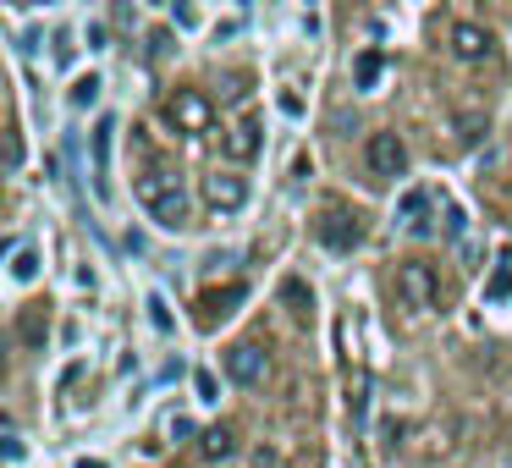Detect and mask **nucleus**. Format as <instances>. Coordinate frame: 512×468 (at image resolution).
Masks as SVG:
<instances>
[{
	"mask_svg": "<svg viewBox=\"0 0 512 468\" xmlns=\"http://www.w3.org/2000/svg\"><path fill=\"white\" fill-rule=\"evenodd\" d=\"M204 199L215 204V210H243L248 204V182L243 177H232V171H215V177H204Z\"/></svg>",
	"mask_w": 512,
	"mask_h": 468,
	"instance_id": "obj_6",
	"label": "nucleus"
},
{
	"mask_svg": "<svg viewBox=\"0 0 512 468\" xmlns=\"http://www.w3.org/2000/svg\"><path fill=\"white\" fill-rule=\"evenodd\" d=\"M78 468H105V463H100V457H83V463H78Z\"/></svg>",
	"mask_w": 512,
	"mask_h": 468,
	"instance_id": "obj_17",
	"label": "nucleus"
},
{
	"mask_svg": "<svg viewBox=\"0 0 512 468\" xmlns=\"http://www.w3.org/2000/svg\"><path fill=\"white\" fill-rule=\"evenodd\" d=\"M226 155H232V160H254L259 155V122H254V116H243V122H237L232 127V133H226Z\"/></svg>",
	"mask_w": 512,
	"mask_h": 468,
	"instance_id": "obj_9",
	"label": "nucleus"
},
{
	"mask_svg": "<svg viewBox=\"0 0 512 468\" xmlns=\"http://www.w3.org/2000/svg\"><path fill=\"white\" fill-rule=\"evenodd\" d=\"M243 298H248V287L232 281V287H221V292H204L199 309H204V320H215V314H232V303H243Z\"/></svg>",
	"mask_w": 512,
	"mask_h": 468,
	"instance_id": "obj_11",
	"label": "nucleus"
},
{
	"mask_svg": "<svg viewBox=\"0 0 512 468\" xmlns=\"http://www.w3.org/2000/svg\"><path fill=\"white\" fill-rule=\"evenodd\" d=\"M94 94H100V83H94V78H83L78 89H72V105H94Z\"/></svg>",
	"mask_w": 512,
	"mask_h": 468,
	"instance_id": "obj_16",
	"label": "nucleus"
},
{
	"mask_svg": "<svg viewBox=\"0 0 512 468\" xmlns=\"http://www.w3.org/2000/svg\"><path fill=\"white\" fill-rule=\"evenodd\" d=\"M281 292H287V298L298 303V314H309V292H303V281H298V276H292V281H287V287H281Z\"/></svg>",
	"mask_w": 512,
	"mask_h": 468,
	"instance_id": "obj_15",
	"label": "nucleus"
},
{
	"mask_svg": "<svg viewBox=\"0 0 512 468\" xmlns=\"http://www.w3.org/2000/svg\"><path fill=\"white\" fill-rule=\"evenodd\" d=\"M452 50L463 61H485L490 56V34H485V28H474V23H457L452 28Z\"/></svg>",
	"mask_w": 512,
	"mask_h": 468,
	"instance_id": "obj_8",
	"label": "nucleus"
},
{
	"mask_svg": "<svg viewBox=\"0 0 512 468\" xmlns=\"http://www.w3.org/2000/svg\"><path fill=\"white\" fill-rule=\"evenodd\" d=\"M364 232H369L364 215H358V210H336V204H331V210H320V221H314V237H320L331 254H353V248L364 243Z\"/></svg>",
	"mask_w": 512,
	"mask_h": 468,
	"instance_id": "obj_3",
	"label": "nucleus"
},
{
	"mask_svg": "<svg viewBox=\"0 0 512 468\" xmlns=\"http://www.w3.org/2000/svg\"><path fill=\"white\" fill-rule=\"evenodd\" d=\"M171 122H177L182 133H204V127H210V100L193 94V89H182L177 100H171Z\"/></svg>",
	"mask_w": 512,
	"mask_h": 468,
	"instance_id": "obj_7",
	"label": "nucleus"
},
{
	"mask_svg": "<svg viewBox=\"0 0 512 468\" xmlns=\"http://www.w3.org/2000/svg\"><path fill=\"white\" fill-rule=\"evenodd\" d=\"M34 6H45V0H34Z\"/></svg>",
	"mask_w": 512,
	"mask_h": 468,
	"instance_id": "obj_19",
	"label": "nucleus"
},
{
	"mask_svg": "<svg viewBox=\"0 0 512 468\" xmlns=\"http://www.w3.org/2000/svg\"><path fill=\"white\" fill-rule=\"evenodd\" d=\"M138 204H144L160 226H171V232L188 226V193H182V182L171 177V171H144V177H138Z\"/></svg>",
	"mask_w": 512,
	"mask_h": 468,
	"instance_id": "obj_1",
	"label": "nucleus"
},
{
	"mask_svg": "<svg viewBox=\"0 0 512 468\" xmlns=\"http://www.w3.org/2000/svg\"><path fill=\"white\" fill-rule=\"evenodd\" d=\"M204 457H215V463L237 457V430H232V424H215V430H204Z\"/></svg>",
	"mask_w": 512,
	"mask_h": 468,
	"instance_id": "obj_12",
	"label": "nucleus"
},
{
	"mask_svg": "<svg viewBox=\"0 0 512 468\" xmlns=\"http://www.w3.org/2000/svg\"><path fill=\"white\" fill-rule=\"evenodd\" d=\"M17 331H23V342L28 347H39L50 336V314H45V303H28V314H23V325H17Z\"/></svg>",
	"mask_w": 512,
	"mask_h": 468,
	"instance_id": "obj_13",
	"label": "nucleus"
},
{
	"mask_svg": "<svg viewBox=\"0 0 512 468\" xmlns=\"http://www.w3.org/2000/svg\"><path fill=\"white\" fill-rule=\"evenodd\" d=\"M424 215H430V193H424V188H413V193H408V199H402V210H397V221H402V226H408V232H413V237H424V232H430V221H424Z\"/></svg>",
	"mask_w": 512,
	"mask_h": 468,
	"instance_id": "obj_10",
	"label": "nucleus"
},
{
	"mask_svg": "<svg viewBox=\"0 0 512 468\" xmlns=\"http://www.w3.org/2000/svg\"><path fill=\"white\" fill-rule=\"evenodd\" d=\"M364 166H369V177H375V182L402 177V171H408V144H402L397 133H369V144H364Z\"/></svg>",
	"mask_w": 512,
	"mask_h": 468,
	"instance_id": "obj_4",
	"label": "nucleus"
},
{
	"mask_svg": "<svg viewBox=\"0 0 512 468\" xmlns=\"http://www.w3.org/2000/svg\"><path fill=\"white\" fill-rule=\"evenodd\" d=\"M155 6H166V0H155Z\"/></svg>",
	"mask_w": 512,
	"mask_h": 468,
	"instance_id": "obj_18",
	"label": "nucleus"
},
{
	"mask_svg": "<svg viewBox=\"0 0 512 468\" xmlns=\"http://www.w3.org/2000/svg\"><path fill=\"white\" fill-rule=\"evenodd\" d=\"M375 78H380V56L369 50V56H358V89H369Z\"/></svg>",
	"mask_w": 512,
	"mask_h": 468,
	"instance_id": "obj_14",
	"label": "nucleus"
},
{
	"mask_svg": "<svg viewBox=\"0 0 512 468\" xmlns=\"http://www.w3.org/2000/svg\"><path fill=\"white\" fill-rule=\"evenodd\" d=\"M397 298L408 303V309L430 314L446 303V287H441V270L430 265V259H402L397 265Z\"/></svg>",
	"mask_w": 512,
	"mask_h": 468,
	"instance_id": "obj_2",
	"label": "nucleus"
},
{
	"mask_svg": "<svg viewBox=\"0 0 512 468\" xmlns=\"http://www.w3.org/2000/svg\"><path fill=\"white\" fill-rule=\"evenodd\" d=\"M265 369H270V358H265V347H259V342L226 347V375H232L237 386H259V380H265Z\"/></svg>",
	"mask_w": 512,
	"mask_h": 468,
	"instance_id": "obj_5",
	"label": "nucleus"
}]
</instances>
